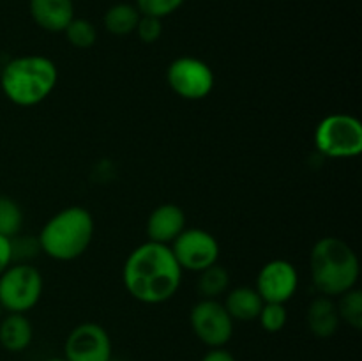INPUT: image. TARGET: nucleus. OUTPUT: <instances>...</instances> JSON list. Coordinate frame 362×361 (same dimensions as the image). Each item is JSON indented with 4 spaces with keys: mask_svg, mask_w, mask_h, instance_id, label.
Wrapping results in <instances>:
<instances>
[{
    "mask_svg": "<svg viewBox=\"0 0 362 361\" xmlns=\"http://www.w3.org/2000/svg\"><path fill=\"white\" fill-rule=\"evenodd\" d=\"M112 338L98 322L78 324L64 343L66 361H112Z\"/></svg>",
    "mask_w": 362,
    "mask_h": 361,
    "instance_id": "nucleus-10",
    "label": "nucleus"
},
{
    "mask_svg": "<svg viewBox=\"0 0 362 361\" xmlns=\"http://www.w3.org/2000/svg\"><path fill=\"white\" fill-rule=\"evenodd\" d=\"M338 297L339 301L336 306H338L339 321L346 322L350 328L359 331L362 329V292L357 287H354Z\"/></svg>",
    "mask_w": 362,
    "mask_h": 361,
    "instance_id": "nucleus-20",
    "label": "nucleus"
},
{
    "mask_svg": "<svg viewBox=\"0 0 362 361\" xmlns=\"http://www.w3.org/2000/svg\"><path fill=\"white\" fill-rule=\"evenodd\" d=\"M223 304H225L226 311H228L233 321L250 322L258 319V314L264 306V299H262L255 287L243 285L228 290Z\"/></svg>",
    "mask_w": 362,
    "mask_h": 361,
    "instance_id": "nucleus-16",
    "label": "nucleus"
},
{
    "mask_svg": "<svg viewBox=\"0 0 362 361\" xmlns=\"http://www.w3.org/2000/svg\"><path fill=\"white\" fill-rule=\"evenodd\" d=\"M140 16V11L133 4H115L103 16V25L112 35L124 38L133 34Z\"/></svg>",
    "mask_w": 362,
    "mask_h": 361,
    "instance_id": "nucleus-17",
    "label": "nucleus"
},
{
    "mask_svg": "<svg viewBox=\"0 0 362 361\" xmlns=\"http://www.w3.org/2000/svg\"><path fill=\"white\" fill-rule=\"evenodd\" d=\"M23 227V211L13 198L0 195V236L13 239L20 236Z\"/></svg>",
    "mask_w": 362,
    "mask_h": 361,
    "instance_id": "nucleus-19",
    "label": "nucleus"
},
{
    "mask_svg": "<svg viewBox=\"0 0 362 361\" xmlns=\"http://www.w3.org/2000/svg\"><path fill=\"white\" fill-rule=\"evenodd\" d=\"M258 322L262 329L267 333H279L288 322V310L286 304L279 303H264L260 314H258Z\"/></svg>",
    "mask_w": 362,
    "mask_h": 361,
    "instance_id": "nucleus-22",
    "label": "nucleus"
},
{
    "mask_svg": "<svg viewBox=\"0 0 362 361\" xmlns=\"http://www.w3.org/2000/svg\"><path fill=\"white\" fill-rule=\"evenodd\" d=\"M198 294L202 299H219V296L228 292L230 273L223 265L214 264L198 273Z\"/></svg>",
    "mask_w": 362,
    "mask_h": 361,
    "instance_id": "nucleus-18",
    "label": "nucleus"
},
{
    "mask_svg": "<svg viewBox=\"0 0 362 361\" xmlns=\"http://www.w3.org/2000/svg\"><path fill=\"white\" fill-rule=\"evenodd\" d=\"M313 140L325 158H357L362 152V124L349 113H331L317 124Z\"/></svg>",
    "mask_w": 362,
    "mask_h": 361,
    "instance_id": "nucleus-5",
    "label": "nucleus"
},
{
    "mask_svg": "<svg viewBox=\"0 0 362 361\" xmlns=\"http://www.w3.org/2000/svg\"><path fill=\"white\" fill-rule=\"evenodd\" d=\"M194 336L209 349L225 347L233 336V321L219 299H200L189 311Z\"/></svg>",
    "mask_w": 362,
    "mask_h": 361,
    "instance_id": "nucleus-8",
    "label": "nucleus"
},
{
    "mask_svg": "<svg viewBox=\"0 0 362 361\" xmlns=\"http://www.w3.org/2000/svg\"><path fill=\"white\" fill-rule=\"evenodd\" d=\"M134 32H136V35L140 38L141 42H145V45H152V42L159 41V38H161L163 20L161 18L145 16V14H141Z\"/></svg>",
    "mask_w": 362,
    "mask_h": 361,
    "instance_id": "nucleus-24",
    "label": "nucleus"
},
{
    "mask_svg": "<svg viewBox=\"0 0 362 361\" xmlns=\"http://www.w3.org/2000/svg\"><path fill=\"white\" fill-rule=\"evenodd\" d=\"M255 289L264 303L286 304L299 289V271L285 258L269 260L258 271Z\"/></svg>",
    "mask_w": 362,
    "mask_h": 361,
    "instance_id": "nucleus-11",
    "label": "nucleus"
},
{
    "mask_svg": "<svg viewBox=\"0 0 362 361\" xmlns=\"http://www.w3.org/2000/svg\"><path fill=\"white\" fill-rule=\"evenodd\" d=\"M64 34H66L67 42L78 50L92 48V46L95 45V41H98V30H95L94 25L88 20H85V18L74 16L73 20L69 21V25L66 27Z\"/></svg>",
    "mask_w": 362,
    "mask_h": 361,
    "instance_id": "nucleus-21",
    "label": "nucleus"
},
{
    "mask_svg": "<svg viewBox=\"0 0 362 361\" xmlns=\"http://www.w3.org/2000/svg\"><path fill=\"white\" fill-rule=\"evenodd\" d=\"M166 81L172 92L187 101H200L212 92L214 71L205 60L191 55L177 57L166 69Z\"/></svg>",
    "mask_w": 362,
    "mask_h": 361,
    "instance_id": "nucleus-7",
    "label": "nucleus"
},
{
    "mask_svg": "<svg viewBox=\"0 0 362 361\" xmlns=\"http://www.w3.org/2000/svg\"><path fill=\"white\" fill-rule=\"evenodd\" d=\"M13 262V248H11V239L0 236V275L6 271L7 265Z\"/></svg>",
    "mask_w": 362,
    "mask_h": 361,
    "instance_id": "nucleus-25",
    "label": "nucleus"
},
{
    "mask_svg": "<svg viewBox=\"0 0 362 361\" xmlns=\"http://www.w3.org/2000/svg\"><path fill=\"white\" fill-rule=\"evenodd\" d=\"M200 361H237L230 350H226L225 347H218V349H209L207 353L202 356Z\"/></svg>",
    "mask_w": 362,
    "mask_h": 361,
    "instance_id": "nucleus-26",
    "label": "nucleus"
},
{
    "mask_svg": "<svg viewBox=\"0 0 362 361\" xmlns=\"http://www.w3.org/2000/svg\"><path fill=\"white\" fill-rule=\"evenodd\" d=\"M306 324L311 335L317 338L325 340L334 336L341 324L334 297L322 296V294L315 297L306 310Z\"/></svg>",
    "mask_w": 362,
    "mask_h": 361,
    "instance_id": "nucleus-14",
    "label": "nucleus"
},
{
    "mask_svg": "<svg viewBox=\"0 0 362 361\" xmlns=\"http://www.w3.org/2000/svg\"><path fill=\"white\" fill-rule=\"evenodd\" d=\"M42 275L27 262H11L0 275V306L7 314H27L41 301Z\"/></svg>",
    "mask_w": 362,
    "mask_h": 361,
    "instance_id": "nucleus-6",
    "label": "nucleus"
},
{
    "mask_svg": "<svg viewBox=\"0 0 362 361\" xmlns=\"http://www.w3.org/2000/svg\"><path fill=\"white\" fill-rule=\"evenodd\" d=\"M95 223L90 211L81 205H69L46 219L35 237L39 251L59 262L80 258L94 241Z\"/></svg>",
    "mask_w": 362,
    "mask_h": 361,
    "instance_id": "nucleus-3",
    "label": "nucleus"
},
{
    "mask_svg": "<svg viewBox=\"0 0 362 361\" xmlns=\"http://www.w3.org/2000/svg\"><path fill=\"white\" fill-rule=\"evenodd\" d=\"M0 71H2V64H0Z\"/></svg>",
    "mask_w": 362,
    "mask_h": 361,
    "instance_id": "nucleus-28",
    "label": "nucleus"
},
{
    "mask_svg": "<svg viewBox=\"0 0 362 361\" xmlns=\"http://www.w3.org/2000/svg\"><path fill=\"white\" fill-rule=\"evenodd\" d=\"M28 11L35 25L46 32H64L74 18L73 0H28Z\"/></svg>",
    "mask_w": 362,
    "mask_h": 361,
    "instance_id": "nucleus-13",
    "label": "nucleus"
},
{
    "mask_svg": "<svg viewBox=\"0 0 362 361\" xmlns=\"http://www.w3.org/2000/svg\"><path fill=\"white\" fill-rule=\"evenodd\" d=\"M186 229V212L177 204H161L148 214L145 232L148 241L172 244L173 239Z\"/></svg>",
    "mask_w": 362,
    "mask_h": 361,
    "instance_id": "nucleus-12",
    "label": "nucleus"
},
{
    "mask_svg": "<svg viewBox=\"0 0 362 361\" xmlns=\"http://www.w3.org/2000/svg\"><path fill=\"white\" fill-rule=\"evenodd\" d=\"M310 273L322 296L338 297L357 285L359 258L354 248L339 237H322L311 248Z\"/></svg>",
    "mask_w": 362,
    "mask_h": 361,
    "instance_id": "nucleus-4",
    "label": "nucleus"
},
{
    "mask_svg": "<svg viewBox=\"0 0 362 361\" xmlns=\"http://www.w3.org/2000/svg\"><path fill=\"white\" fill-rule=\"evenodd\" d=\"M34 338V328L27 314H7L0 321V345L7 353H23Z\"/></svg>",
    "mask_w": 362,
    "mask_h": 361,
    "instance_id": "nucleus-15",
    "label": "nucleus"
},
{
    "mask_svg": "<svg viewBox=\"0 0 362 361\" xmlns=\"http://www.w3.org/2000/svg\"><path fill=\"white\" fill-rule=\"evenodd\" d=\"M170 250L180 269L191 273H202L218 264L221 253L218 239L204 229H184L170 244Z\"/></svg>",
    "mask_w": 362,
    "mask_h": 361,
    "instance_id": "nucleus-9",
    "label": "nucleus"
},
{
    "mask_svg": "<svg viewBox=\"0 0 362 361\" xmlns=\"http://www.w3.org/2000/svg\"><path fill=\"white\" fill-rule=\"evenodd\" d=\"M182 275L168 244L152 241L134 248L122 265V283L127 294L144 304H161L172 299L182 285Z\"/></svg>",
    "mask_w": 362,
    "mask_h": 361,
    "instance_id": "nucleus-1",
    "label": "nucleus"
},
{
    "mask_svg": "<svg viewBox=\"0 0 362 361\" xmlns=\"http://www.w3.org/2000/svg\"><path fill=\"white\" fill-rule=\"evenodd\" d=\"M59 81L55 62L45 55H21L2 64L0 88L13 105L30 108L52 96Z\"/></svg>",
    "mask_w": 362,
    "mask_h": 361,
    "instance_id": "nucleus-2",
    "label": "nucleus"
},
{
    "mask_svg": "<svg viewBox=\"0 0 362 361\" xmlns=\"http://www.w3.org/2000/svg\"><path fill=\"white\" fill-rule=\"evenodd\" d=\"M46 361H66V360H64V357H49V360Z\"/></svg>",
    "mask_w": 362,
    "mask_h": 361,
    "instance_id": "nucleus-27",
    "label": "nucleus"
},
{
    "mask_svg": "<svg viewBox=\"0 0 362 361\" xmlns=\"http://www.w3.org/2000/svg\"><path fill=\"white\" fill-rule=\"evenodd\" d=\"M184 0H136V9L140 14L154 18H166L180 9Z\"/></svg>",
    "mask_w": 362,
    "mask_h": 361,
    "instance_id": "nucleus-23",
    "label": "nucleus"
}]
</instances>
